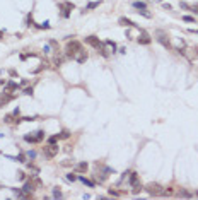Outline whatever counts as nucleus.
Instances as JSON below:
<instances>
[{
  "label": "nucleus",
  "mask_w": 198,
  "mask_h": 200,
  "mask_svg": "<svg viewBox=\"0 0 198 200\" xmlns=\"http://www.w3.org/2000/svg\"><path fill=\"white\" fill-rule=\"evenodd\" d=\"M80 48H82V45H80L79 41H75V39L68 41V43H67V56H68V58H74V55H75Z\"/></svg>",
  "instance_id": "1"
},
{
  "label": "nucleus",
  "mask_w": 198,
  "mask_h": 200,
  "mask_svg": "<svg viewBox=\"0 0 198 200\" xmlns=\"http://www.w3.org/2000/svg\"><path fill=\"white\" fill-rule=\"evenodd\" d=\"M149 195H154V197H159V195H162V190H164V187H161L159 183H149L145 188H144Z\"/></svg>",
  "instance_id": "2"
},
{
  "label": "nucleus",
  "mask_w": 198,
  "mask_h": 200,
  "mask_svg": "<svg viewBox=\"0 0 198 200\" xmlns=\"http://www.w3.org/2000/svg\"><path fill=\"white\" fill-rule=\"evenodd\" d=\"M43 154H44L48 159H53V157L58 154V146H56V144H50V146H46V147L43 149Z\"/></svg>",
  "instance_id": "3"
},
{
  "label": "nucleus",
  "mask_w": 198,
  "mask_h": 200,
  "mask_svg": "<svg viewBox=\"0 0 198 200\" xmlns=\"http://www.w3.org/2000/svg\"><path fill=\"white\" fill-rule=\"evenodd\" d=\"M157 39H159V43H161L162 46L171 48V43H169V39H168V36H166L164 31H157Z\"/></svg>",
  "instance_id": "4"
},
{
  "label": "nucleus",
  "mask_w": 198,
  "mask_h": 200,
  "mask_svg": "<svg viewBox=\"0 0 198 200\" xmlns=\"http://www.w3.org/2000/svg\"><path fill=\"white\" fill-rule=\"evenodd\" d=\"M74 60H77L79 63H84V62L87 60V53L84 51V48H80V50H79V51L74 55Z\"/></svg>",
  "instance_id": "5"
},
{
  "label": "nucleus",
  "mask_w": 198,
  "mask_h": 200,
  "mask_svg": "<svg viewBox=\"0 0 198 200\" xmlns=\"http://www.w3.org/2000/svg\"><path fill=\"white\" fill-rule=\"evenodd\" d=\"M60 9H62V15L63 17H68L70 15V10L74 9V3H62Z\"/></svg>",
  "instance_id": "6"
},
{
  "label": "nucleus",
  "mask_w": 198,
  "mask_h": 200,
  "mask_svg": "<svg viewBox=\"0 0 198 200\" xmlns=\"http://www.w3.org/2000/svg\"><path fill=\"white\" fill-rule=\"evenodd\" d=\"M137 41H138V43H140V45H150V41H152V39H150V36H149V34H147V33H144V31H142V33H140V36H138V39H137Z\"/></svg>",
  "instance_id": "7"
},
{
  "label": "nucleus",
  "mask_w": 198,
  "mask_h": 200,
  "mask_svg": "<svg viewBox=\"0 0 198 200\" xmlns=\"http://www.w3.org/2000/svg\"><path fill=\"white\" fill-rule=\"evenodd\" d=\"M12 99V96L10 94H7V92H3V94H0V108H3L9 101Z\"/></svg>",
  "instance_id": "8"
},
{
  "label": "nucleus",
  "mask_w": 198,
  "mask_h": 200,
  "mask_svg": "<svg viewBox=\"0 0 198 200\" xmlns=\"http://www.w3.org/2000/svg\"><path fill=\"white\" fill-rule=\"evenodd\" d=\"M104 46L108 48V53H109V51H113V53L116 51V43H115V41H109V39H108V41H104Z\"/></svg>",
  "instance_id": "9"
},
{
  "label": "nucleus",
  "mask_w": 198,
  "mask_h": 200,
  "mask_svg": "<svg viewBox=\"0 0 198 200\" xmlns=\"http://www.w3.org/2000/svg\"><path fill=\"white\" fill-rule=\"evenodd\" d=\"M130 185H132V187L140 185V181H138V175H137V173H130Z\"/></svg>",
  "instance_id": "10"
},
{
  "label": "nucleus",
  "mask_w": 198,
  "mask_h": 200,
  "mask_svg": "<svg viewBox=\"0 0 198 200\" xmlns=\"http://www.w3.org/2000/svg\"><path fill=\"white\" fill-rule=\"evenodd\" d=\"M118 22H120L121 26H128V27H133V26H135V22H133V21H130V19H126V17H121Z\"/></svg>",
  "instance_id": "11"
},
{
  "label": "nucleus",
  "mask_w": 198,
  "mask_h": 200,
  "mask_svg": "<svg viewBox=\"0 0 198 200\" xmlns=\"http://www.w3.org/2000/svg\"><path fill=\"white\" fill-rule=\"evenodd\" d=\"M75 171L85 173V171H87V163H79V164H75Z\"/></svg>",
  "instance_id": "12"
},
{
  "label": "nucleus",
  "mask_w": 198,
  "mask_h": 200,
  "mask_svg": "<svg viewBox=\"0 0 198 200\" xmlns=\"http://www.w3.org/2000/svg\"><path fill=\"white\" fill-rule=\"evenodd\" d=\"M178 197H183V199H193L195 195L190 193V192H186V190H179V192H178Z\"/></svg>",
  "instance_id": "13"
},
{
  "label": "nucleus",
  "mask_w": 198,
  "mask_h": 200,
  "mask_svg": "<svg viewBox=\"0 0 198 200\" xmlns=\"http://www.w3.org/2000/svg\"><path fill=\"white\" fill-rule=\"evenodd\" d=\"M34 139H36V142H41V140L44 139V132H43V130H38V132H34Z\"/></svg>",
  "instance_id": "14"
},
{
  "label": "nucleus",
  "mask_w": 198,
  "mask_h": 200,
  "mask_svg": "<svg viewBox=\"0 0 198 200\" xmlns=\"http://www.w3.org/2000/svg\"><path fill=\"white\" fill-rule=\"evenodd\" d=\"M133 7L135 9H138V10H144V9H147V3H144V2H133Z\"/></svg>",
  "instance_id": "15"
},
{
  "label": "nucleus",
  "mask_w": 198,
  "mask_h": 200,
  "mask_svg": "<svg viewBox=\"0 0 198 200\" xmlns=\"http://www.w3.org/2000/svg\"><path fill=\"white\" fill-rule=\"evenodd\" d=\"M79 180H80L84 185H87V187H94V183H92V181H89V180H85L84 176H79Z\"/></svg>",
  "instance_id": "16"
},
{
  "label": "nucleus",
  "mask_w": 198,
  "mask_h": 200,
  "mask_svg": "<svg viewBox=\"0 0 198 200\" xmlns=\"http://www.w3.org/2000/svg\"><path fill=\"white\" fill-rule=\"evenodd\" d=\"M17 89V84L15 82H7V91H14Z\"/></svg>",
  "instance_id": "17"
},
{
  "label": "nucleus",
  "mask_w": 198,
  "mask_h": 200,
  "mask_svg": "<svg viewBox=\"0 0 198 200\" xmlns=\"http://www.w3.org/2000/svg\"><path fill=\"white\" fill-rule=\"evenodd\" d=\"M24 140H26V142H31V144H34V142H36L34 135H24Z\"/></svg>",
  "instance_id": "18"
},
{
  "label": "nucleus",
  "mask_w": 198,
  "mask_h": 200,
  "mask_svg": "<svg viewBox=\"0 0 198 200\" xmlns=\"http://www.w3.org/2000/svg\"><path fill=\"white\" fill-rule=\"evenodd\" d=\"M53 197H55V199H62V192H60L58 188H53Z\"/></svg>",
  "instance_id": "19"
},
{
  "label": "nucleus",
  "mask_w": 198,
  "mask_h": 200,
  "mask_svg": "<svg viewBox=\"0 0 198 200\" xmlns=\"http://www.w3.org/2000/svg\"><path fill=\"white\" fill-rule=\"evenodd\" d=\"M99 3H101V0H99V2H91V3L87 5V9H96V7H97Z\"/></svg>",
  "instance_id": "20"
},
{
  "label": "nucleus",
  "mask_w": 198,
  "mask_h": 200,
  "mask_svg": "<svg viewBox=\"0 0 198 200\" xmlns=\"http://www.w3.org/2000/svg\"><path fill=\"white\" fill-rule=\"evenodd\" d=\"M68 135H70V134H68L67 130H63V132H62V134L58 135V139H68Z\"/></svg>",
  "instance_id": "21"
},
{
  "label": "nucleus",
  "mask_w": 198,
  "mask_h": 200,
  "mask_svg": "<svg viewBox=\"0 0 198 200\" xmlns=\"http://www.w3.org/2000/svg\"><path fill=\"white\" fill-rule=\"evenodd\" d=\"M15 161H19V163H26V156H24V154H19V156L15 157Z\"/></svg>",
  "instance_id": "22"
},
{
  "label": "nucleus",
  "mask_w": 198,
  "mask_h": 200,
  "mask_svg": "<svg viewBox=\"0 0 198 200\" xmlns=\"http://www.w3.org/2000/svg\"><path fill=\"white\" fill-rule=\"evenodd\" d=\"M183 21H186V22H195V17H191V15H185Z\"/></svg>",
  "instance_id": "23"
},
{
  "label": "nucleus",
  "mask_w": 198,
  "mask_h": 200,
  "mask_svg": "<svg viewBox=\"0 0 198 200\" xmlns=\"http://www.w3.org/2000/svg\"><path fill=\"white\" fill-rule=\"evenodd\" d=\"M171 193H173L171 188H164V190H162V195H164V197H168V195H171Z\"/></svg>",
  "instance_id": "24"
},
{
  "label": "nucleus",
  "mask_w": 198,
  "mask_h": 200,
  "mask_svg": "<svg viewBox=\"0 0 198 200\" xmlns=\"http://www.w3.org/2000/svg\"><path fill=\"white\" fill-rule=\"evenodd\" d=\"M26 156L31 157V159H34V157H36V152H34V151H29V152H26Z\"/></svg>",
  "instance_id": "25"
},
{
  "label": "nucleus",
  "mask_w": 198,
  "mask_h": 200,
  "mask_svg": "<svg viewBox=\"0 0 198 200\" xmlns=\"http://www.w3.org/2000/svg\"><path fill=\"white\" fill-rule=\"evenodd\" d=\"M67 180H68V181H75V180H77V176L70 173V175H67Z\"/></svg>",
  "instance_id": "26"
},
{
  "label": "nucleus",
  "mask_w": 198,
  "mask_h": 200,
  "mask_svg": "<svg viewBox=\"0 0 198 200\" xmlns=\"http://www.w3.org/2000/svg\"><path fill=\"white\" fill-rule=\"evenodd\" d=\"M12 118H14L12 115H7V116H5V122H7V123H12V122H15V120H12Z\"/></svg>",
  "instance_id": "27"
},
{
  "label": "nucleus",
  "mask_w": 198,
  "mask_h": 200,
  "mask_svg": "<svg viewBox=\"0 0 198 200\" xmlns=\"http://www.w3.org/2000/svg\"><path fill=\"white\" fill-rule=\"evenodd\" d=\"M56 139H58V135H55V137H50V139H48V144H55V142H56Z\"/></svg>",
  "instance_id": "28"
},
{
  "label": "nucleus",
  "mask_w": 198,
  "mask_h": 200,
  "mask_svg": "<svg viewBox=\"0 0 198 200\" xmlns=\"http://www.w3.org/2000/svg\"><path fill=\"white\" fill-rule=\"evenodd\" d=\"M62 62H63V58H62V56H56V58H55V63H56V65H60Z\"/></svg>",
  "instance_id": "29"
},
{
  "label": "nucleus",
  "mask_w": 198,
  "mask_h": 200,
  "mask_svg": "<svg viewBox=\"0 0 198 200\" xmlns=\"http://www.w3.org/2000/svg\"><path fill=\"white\" fill-rule=\"evenodd\" d=\"M24 94H27V96H31V94H32V89H26V91H24Z\"/></svg>",
  "instance_id": "30"
},
{
  "label": "nucleus",
  "mask_w": 198,
  "mask_h": 200,
  "mask_svg": "<svg viewBox=\"0 0 198 200\" xmlns=\"http://www.w3.org/2000/svg\"><path fill=\"white\" fill-rule=\"evenodd\" d=\"M17 175H19V180H24V178H26V175H24L22 171H21V173H17Z\"/></svg>",
  "instance_id": "31"
},
{
  "label": "nucleus",
  "mask_w": 198,
  "mask_h": 200,
  "mask_svg": "<svg viewBox=\"0 0 198 200\" xmlns=\"http://www.w3.org/2000/svg\"><path fill=\"white\" fill-rule=\"evenodd\" d=\"M195 197H197V199H198V190H197V192H195Z\"/></svg>",
  "instance_id": "32"
},
{
  "label": "nucleus",
  "mask_w": 198,
  "mask_h": 200,
  "mask_svg": "<svg viewBox=\"0 0 198 200\" xmlns=\"http://www.w3.org/2000/svg\"><path fill=\"white\" fill-rule=\"evenodd\" d=\"M154 2H162V0H154Z\"/></svg>",
  "instance_id": "33"
},
{
  "label": "nucleus",
  "mask_w": 198,
  "mask_h": 200,
  "mask_svg": "<svg viewBox=\"0 0 198 200\" xmlns=\"http://www.w3.org/2000/svg\"><path fill=\"white\" fill-rule=\"evenodd\" d=\"M0 38H2V31H0Z\"/></svg>",
  "instance_id": "34"
}]
</instances>
